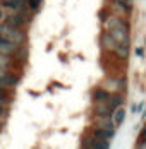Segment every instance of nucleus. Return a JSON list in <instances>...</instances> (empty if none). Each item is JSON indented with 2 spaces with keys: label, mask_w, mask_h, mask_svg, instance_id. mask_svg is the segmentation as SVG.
<instances>
[{
  "label": "nucleus",
  "mask_w": 146,
  "mask_h": 149,
  "mask_svg": "<svg viewBox=\"0 0 146 149\" xmlns=\"http://www.w3.org/2000/svg\"><path fill=\"white\" fill-rule=\"evenodd\" d=\"M91 148H96V149H108V148H110V142H108V141H105V139H95Z\"/></svg>",
  "instance_id": "nucleus-17"
},
{
  "label": "nucleus",
  "mask_w": 146,
  "mask_h": 149,
  "mask_svg": "<svg viewBox=\"0 0 146 149\" xmlns=\"http://www.w3.org/2000/svg\"><path fill=\"white\" fill-rule=\"evenodd\" d=\"M110 96V93L105 89V88H98V89L93 91V101H107V98Z\"/></svg>",
  "instance_id": "nucleus-13"
},
{
  "label": "nucleus",
  "mask_w": 146,
  "mask_h": 149,
  "mask_svg": "<svg viewBox=\"0 0 146 149\" xmlns=\"http://www.w3.org/2000/svg\"><path fill=\"white\" fill-rule=\"evenodd\" d=\"M114 52L117 53V57H119V58H124V60H126L127 57H129V45L119 43V45H117V48L114 50Z\"/></svg>",
  "instance_id": "nucleus-14"
},
{
  "label": "nucleus",
  "mask_w": 146,
  "mask_h": 149,
  "mask_svg": "<svg viewBox=\"0 0 146 149\" xmlns=\"http://www.w3.org/2000/svg\"><path fill=\"white\" fill-rule=\"evenodd\" d=\"M114 106L108 103V101H98V103L95 104V115L98 117V118H103V117H112V113H114Z\"/></svg>",
  "instance_id": "nucleus-4"
},
{
  "label": "nucleus",
  "mask_w": 146,
  "mask_h": 149,
  "mask_svg": "<svg viewBox=\"0 0 146 149\" xmlns=\"http://www.w3.org/2000/svg\"><path fill=\"white\" fill-rule=\"evenodd\" d=\"M4 19V10H2V7H0V21Z\"/></svg>",
  "instance_id": "nucleus-21"
},
{
  "label": "nucleus",
  "mask_w": 146,
  "mask_h": 149,
  "mask_svg": "<svg viewBox=\"0 0 146 149\" xmlns=\"http://www.w3.org/2000/svg\"><path fill=\"white\" fill-rule=\"evenodd\" d=\"M107 28H108V29H114V28H129V22L124 21L122 17H108Z\"/></svg>",
  "instance_id": "nucleus-11"
},
{
  "label": "nucleus",
  "mask_w": 146,
  "mask_h": 149,
  "mask_svg": "<svg viewBox=\"0 0 146 149\" xmlns=\"http://www.w3.org/2000/svg\"><path fill=\"white\" fill-rule=\"evenodd\" d=\"M108 31L115 38L117 43L129 45V28H114V29H108Z\"/></svg>",
  "instance_id": "nucleus-5"
},
{
  "label": "nucleus",
  "mask_w": 146,
  "mask_h": 149,
  "mask_svg": "<svg viewBox=\"0 0 146 149\" xmlns=\"http://www.w3.org/2000/svg\"><path fill=\"white\" fill-rule=\"evenodd\" d=\"M0 36H4L5 40H9L12 43H17L21 46L26 43V33L22 31V28H15V26L7 24V22L0 24Z\"/></svg>",
  "instance_id": "nucleus-1"
},
{
  "label": "nucleus",
  "mask_w": 146,
  "mask_h": 149,
  "mask_svg": "<svg viewBox=\"0 0 146 149\" xmlns=\"http://www.w3.org/2000/svg\"><path fill=\"white\" fill-rule=\"evenodd\" d=\"M103 86H105V89L108 91H114V93H119L120 89H124L126 88V79H122V77H119V79H114V77H110V79H107L105 82H103Z\"/></svg>",
  "instance_id": "nucleus-6"
},
{
  "label": "nucleus",
  "mask_w": 146,
  "mask_h": 149,
  "mask_svg": "<svg viewBox=\"0 0 146 149\" xmlns=\"http://www.w3.org/2000/svg\"><path fill=\"white\" fill-rule=\"evenodd\" d=\"M40 3H41V0H26V5H28L31 10H38L40 9Z\"/></svg>",
  "instance_id": "nucleus-19"
},
{
  "label": "nucleus",
  "mask_w": 146,
  "mask_h": 149,
  "mask_svg": "<svg viewBox=\"0 0 146 149\" xmlns=\"http://www.w3.org/2000/svg\"><path fill=\"white\" fill-rule=\"evenodd\" d=\"M93 137H95V139H105V141H110V139L114 137V129L98 127V129H95V132H93Z\"/></svg>",
  "instance_id": "nucleus-10"
},
{
  "label": "nucleus",
  "mask_w": 146,
  "mask_h": 149,
  "mask_svg": "<svg viewBox=\"0 0 146 149\" xmlns=\"http://www.w3.org/2000/svg\"><path fill=\"white\" fill-rule=\"evenodd\" d=\"M107 101L112 104L114 108H117V106H122V103H124V98H122V94L114 93V94H110V96L107 98Z\"/></svg>",
  "instance_id": "nucleus-15"
},
{
  "label": "nucleus",
  "mask_w": 146,
  "mask_h": 149,
  "mask_svg": "<svg viewBox=\"0 0 146 149\" xmlns=\"http://www.w3.org/2000/svg\"><path fill=\"white\" fill-rule=\"evenodd\" d=\"M0 130H2V122H0Z\"/></svg>",
  "instance_id": "nucleus-22"
},
{
  "label": "nucleus",
  "mask_w": 146,
  "mask_h": 149,
  "mask_svg": "<svg viewBox=\"0 0 146 149\" xmlns=\"http://www.w3.org/2000/svg\"><path fill=\"white\" fill-rule=\"evenodd\" d=\"M0 96H9V88H5V86L0 84Z\"/></svg>",
  "instance_id": "nucleus-20"
},
{
  "label": "nucleus",
  "mask_w": 146,
  "mask_h": 149,
  "mask_svg": "<svg viewBox=\"0 0 146 149\" xmlns=\"http://www.w3.org/2000/svg\"><path fill=\"white\" fill-rule=\"evenodd\" d=\"M4 5L5 7H12L14 10H21V9H24L26 0H9V2H4Z\"/></svg>",
  "instance_id": "nucleus-16"
},
{
  "label": "nucleus",
  "mask_w": 146,
  "mask_h": 149,
  "mask_svg": "<svg viewBox=\"0 0 146 149\" xmlns=\"http://www.w3.org/2000/svg\"><path fill=\"white\" fill-rule=\"evenodd\" d=\"M19 81H21V75H14L12 70H7V69H2V67H0V84H2V86H5V88H14Z\"/></svg>",
  "instance_id": "nucleus-2"
},
{
  "label": "nucleus",
  "mask_w": 146,
  "mask_h": 149,
  "mask_svg": "<svg viewBox=\"0 0 146 149\" xmlns=\"http://www.w3.org/2000/svg\"><path fill=\"white\" fill-rule=\"evenodd\" d=\"M112 120H114L115 127L122 125V123H124V120H126V110H124L122 106H117L115 110H114V113H112Z\"/></svg>",
  "instance_id": "nucleus-12"
},
{
  "label": "nucleus",
  "mask_w": 146,
  "mask_h": 149,
  "mask_svg": "<svg viewBox=\"0 0 146 149\" xmlns=\"http://www.w3.org/2000/svg\"><path fill=\"white\" fill-rule=\"evenodd\" d=\"M108 17H110V10H108V9H102V10L98 12V19H100V22H107Z\"/></svg>",
  "instance_id": "nucleus-18"
},
{
  "label": "nucleus",
  "mask_w": 146,
  "mask_h": 149,
  "mask_svg": "<svg viewBox=\"0 0 146 149\" xmlns=\"http://www.w3.org/2000/svg\"><path fill=\"white\" fill-rule=\"evenodd\" d=\"M15 65H17V60H15L14 57L0 53V67H2V69H7V70H14Z\"/></svg>",
  "instance_id": "nucleus-8"
},
{
  "label": "nucleus",
  "mask_w": 146,
  "mask_h": 149,
  "mask_svg": "<svg viewBox=\"0 0 146 149\" xmlns=\"http://www.w3.org/2000/svg\"><path fill=\"white\" fill-rule=\"evenodd\" d=\"M102 45L105 46L107 50H112V52H114L119 43L115 41V38L110 34V31H107V33H103V34H102Z\"/></svg>",
  "instance_id": "nucleus-9"
},
{
  "label": "nucleus",
  "mask_w": 146,
  "mask_h": 149,
  "mask_svg": "<svg viewBox=\"0 0 146 149\" xmlns=\"http://www.w3.org/2000/svg\"><path fill=\"white\" fill-rule=\"evenodd\" d=\"M26 21H28V19H26V15L21 14V12L9 15V17L5 19V22H7V24H11V26H15V28H22V26L26 24Z\"/></svg>",
  "instance_id": "nucleus-7"
},
{
  "label": "nucleus",
  "mask_w": 146,
  "mask_h": 149,
  "mask_svg": "<svg viewBox=\"0 0 146 149\" xmlns=\"http://www.w3.org/2000/svg\"><path fill=\"white\" fill-rule=\"evenodd\" d=\"M19 50H21V45L12 43V41H9V40H5L4 36L0 38V53H4V55H11V57H15Z\"/></svg>",
  "instance_id": "nucleus-3"
}]
</instances>
